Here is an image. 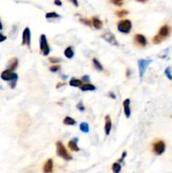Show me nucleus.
Listing matches in <instances>:
<instances>
[{
    "mask_svg": "<svg viewBox=\"0 0 172 173\" xmlns=\"http://www.w3.org/2000/svg\"><path fill=\"white\" fill-rule=\"evenodd\" d=\"M80 21H81V22H83L84 24H85V25H87V26H92V24H91V22L90 21H88V20H84V19H81Z\"/></svg>",
    "mask_w": 172,
    "mask_h": 173,
    "instance_id": "32",
    "label": "nucleus"
},
{
    "mask_svg": "<svg viewBox=\"0 0 172 173\" xmlns=\"http://www.w3.org/2000/svg\"><path fill=\"white\" fill-rule=\"evenodd\" d=\"M152 63L151 59H140L137 62L138 65V71H139V78L143 79V77L145 74L146 68Z\"/></svg>",
    "mask_w": 172,
    "mask_h": 173,
    "instance_id": "4",
    "label": "nucleus"
},
{
    "mask_svg": "<svg viewBox=\"0 0 172 173\" xmlns=\"http://www.w3.org/2000/svg\"><path fill=\"white\" fill-rule=\"evenodd\" d=\"M127 14H128V11H126V10H119V11H116V15L118 16V17H120V18L126 16Z\"/></svg>",
    "mask_w": 172,
    "mask_h": 173,
    "instance_id": "27",
    "label": "nucleus"
},
{
    "mask_svg": "<svg viewBox=\"0 0 172 173\" xmlns=\"http://www.w3.org/2000/svg\"><path fill=\"white\" fill-rule=\"evenodd\" d=\"M93 64H94V67L98 71H103L104 70V68L102 66V64L96 58H93Z\"/></svg>",
    "mask_w": 172,
    "mask_h": 173,
    "instance_id": "18",
    "label": "nucleus"
},
{
    "mask_svg": "<svg viewBox=\"0 0 172 173\" xmlns=\"http://www.w3.org/2000/svg\"><path fill=\"white\" fill-rule=\"evenodd\" d=\"M121 166L120 163L116 162L112 165V171H113V172H115V173L120 172H121Z\"/></svg>",
    "mask_w": 172,
    "mask_h": 173,
    "instance_id": "23",
    "label": "nucleus"
},
{
    "mask_svg": "<svg viewBox=\"0 0 172 173\" xmlns=\"http://www.w3.org/2000/svg\"><path fill=\"white\" fill-rule=\"evenodd\" d=\"M77 142H78V138H74L73 140H71V141L68 142V148L70 149L72 151H79V148L78 144H77Z\"/></svg>",
    "mask_w": 172,
    "mask_h": 173,
    "instance_id": "14",
    "label": "nucleus"
},
{
    "mask_svg": "<svg viewBox=\"0 0 172 173\" xmlns=\"http://www.w3.org/2000/svg\"><path fill=\"white\" fill-rule=\"evenodd\" d=\"M77 108H78V110H79L80 112H85V106L83 105L82 102H79V103L77 105Z\"/></svg>",
    "mask_w": 172,
    "mask_h": 173,
    "instance_id": "30",
    "label": "nucleus"
},
{
    "mask_svg": "<svg viewBox=\"0 0 172 173\" xmlns=\"http://www.w3.org/2000/svg\"><path fill=\"white\" fill-rule=\"evenodd\" d=\"M64 55L66 56V57H68V59H71L72 57H74V49L71 47V46H68L67 47L64 51Z\"/></svg>",
    "mask_w": 172,
    "mask_h": 173,
    "instance_id": "16",
    "label": "nucleus"
},
{
    "mask_svg": "<svg viewBox=\"0 0 172 173\" xmlns=\"http://www.w3.org/2000/svg\"><path fill=\"white\" fill-rule=\"evenodd\" d=\"M1 79L4 81H11L13 80H18V74L9 68V69H6L4 72H2Z\"/></svg>",
    "mask_w": 172,
    "mask_h": 173,
    "instance_id": "6",
    "label": "nucleus"
},
{
    "mask_svg": "<svg viewBox=\"0 0 172 173\" xmlns=\"http://www.w3.org/2000/svg\"><path fill=\"white\" fill-rule=\"evenodd\" d=\"M69 85L73 87H80L82 85V81L77 79H72L69 81Z\"/></svg>",
    "mask_w": 172,
    "mask_h": 173,
    "instance_id": "21",
    "label": "nucleus"
},
{
    "mask_svg": "<svg viewBox=\"0 0 172 173\" xmlns=\"http://www.w3.org/2000/svg\"><path fill=\"white\" fill-rule=\"evenodd\" d=\"M46 19H56V18H60V15H57L56 12H49L46 14Z\"/></svg>",
    "mask_w": 172,
    "mask_h": 173,
    "instance_id": "24",
    "label": "nucleus"
},
{
    "mask_svg": "<svg viewBox=\"0 0 172 173\" xmlns=\"http://www.w3.org/2000/svg\"><path fill=\"white\" fill-rule=\"evenodd\" d=\"M92 22H93V26L97 29V30H100L102 28V21H100L99 19H97L96 17H94L93 19H92Z\"/></svg>",
    "mask_w": 172,
    "mask_h": 173,
    "instance_id": "17",
    "label": "nucleus"
},
{
    "mask_svg": "<svg viewBox=\"0 0 172 173\" xmlns=\"http://www.w3.org/2000/svg\"><path fill=\"white\" fill-rule=\"evenodd\" d=\"M43 171L46 173H50L53 171V161L51 159H48L47 161L45 163L44 167H43Z\"/></svg>",
    "mask_w": 172,
    "mask_h": 173,
    "instance_id": "13",
    "label": "nucleus"
},
{
    "mask_svg": "<svg viewBox=\"0 0 172 173\" xmlns=\"http://www.w3.org/2000/svg\"><path fill=\"white\" fill-rule=\"evenodd\" d=\"M59 69H60V66H59V65H52V66L50 68V71L53 72V73L57 72Z\"/></svg>",
    "mask_w": 172,
    "mask_h": 173,
    "instance_id": "29",
    "label": "nucleus"
},
{
    "mask_svg": "<svg viewBox=\"0 0 172 173\" xmlns=\"http://www.w3.org/2000/svg\"><path fill=\"white\" fill-rule=\"evenodd\" d=\"M110 96H111V97H113V98H114V99H115V98H116V96H114V94H112V93H111V94H110Z\"/></svg>",
    "mask_w": 172,
    "mask_h": 173,
    "instance_id": "40",
    "label": "nucleus"
},
{
    "mask_svg": "<svg viewBox=\"0 0 172 173\" xmlns=\"http://www.w3.org/2000/svg\"><path fill=\"white\" fill-rule=\"evenodd\" d=\"M123 109L126 118H129L131 116V109H130V99H126L123 102Z\"/></svg>",
    "mask_w": 172,
    "mask_h": 173,
    "instance_id": "11",
    "label": "nucleus"
},
{
    "mask_svg": "<svg viewBox=\"0 0 172 173\" xmlns=\"http://www.w3.org/2000/svg\"><path fill=\"white\" fill-rule=\"evenodd\" d=\"M134 41L137 45L141 46H145L148 43L146 37L141 34H137L136 36H134Z\"/></svg>",
    "mask_w": 172,
    "mask_h": 173,
    "instance_id": "9",
    "label": "nucleus"
},
{
    "mask_svg": "<svg viewBox=\"0 0 172 173\" xmlns=\"http://www.w3.org/2000/svg\"><path fill=\"white\" fill-rule=\"evenodd\" d=\"M49 61L51 63H58L61 62V59L57 58V57H50L49 58Z\"/></svg>",
    "mask_w": 172,
    "mask_h": 173,
    "instance_id": "31",
    "label": "nucleus"
},
{
    "mask_svg": "<svg viewBox=\"0 0 172 173\" xmlns=\"http://www.w3.org/2000/svg\"><path fill=\"white\" fill-rule=\"evenodd\" d=\"M164 40H165V39H164L161 36H160V35L158 34V35H156L155 36H154V38H153V42H154V44H160V43L162 42Z\"/></svg>",
    "mask_w": 172,
    "mask_h": 173,
    "instance_id": "25",
    "label": "nucleus"
},
{
    "mask_svg": "<svg viewBox=\"0 0 172 173\" xmlns=\"http://www.w3.org/2000/svg\"><path fill=\"white\" fill-rule=\"evenodd\" d=\"M80 89L82 91H96V86L91 85V84H88L86 83L85 85H82L80 86Z\"/></svg>",
    "mask_w": 172,
    "mask_h": 173,
    "instance_id": "15",
    "label": "nucleus"
},
{
    "mask_svg": "<svg viewBox=\"0 0 172 173\" xmlns=\"http://www.w3.org/2000/svg\"><path fill=\"white\" fill-rule=\"evenodd\" d=\"M153 151L157 155H160L165 151V144L163 140H158L153 145Z\"/></svg>",
    "mask_w": 172,
    "mask_h": 173,
    "instance_id": "5",
    "label": "nucleus"
},
{
    "mask_svg": "<svg viewBox=\"0 0 172 173\" xmlns=\"http://www.w3.org/2000/svg\"><path fill=\"white\" fill-rule=\"evenodd\" d=\"M79 128H80L81 131L85 133H87L90 131V126L87 122H81L80 125H79Z\"/></svg>",
    "mask_w": 172,
    "mask_h": 173,
    "instance_id": "19",
    "label": "nucleus"
},
{
    "mask_svg": "<svg viewBox=\"0 0 172 173\" xmlns=\"http://www.w3.org/2000/svg\"><path fill=\"white\" fill-rule=\"evenodd\" d=\"M1 30H3V25H2V22L0 21V31H1Z\"/></svg>",
    "mask_w": 172,
    "mask_h": 173,
    "instance_id": "39",
    "label": "nucleus"
},
{
    "mask_svg": "<svg viewBox=\"0 0 172 173\" xmlns=\"http://www.w3.org/2000/svg\"><path fill=\"white\" fill-rule=\"evenodd\" d=\"M6 39H7V37H6L5 36H4L2 33H0V42H3V41H4Z\"/></svg>",
    "mask_w": 172,
    "mask_h": 173,
    "instance_id": "34",
    "label": "nucleus"
},
{
    "mask_svg": "<svg viewBox=\"0 0 172 173\" xmlns=\"http://www.w3.org/2000/svg\"><path fill=\"white\" fill-rule=\"evenodd\" d=\"M56 146H57V155L58 156H60L66 160H72V155L67 151V149L64 147V145L62 144V143L61 141H57L56 144Z\"/></svg>",
    "mask_w": 172,
    "mask_h": 173,
    "instance_id": "1",
    "label": "nucleus"
},
{
    "mask_svg": "<svg viewBox=\"0 0 172 173\" xmlns=\"http://www.w3.org/2000/svg\"><path fill=\"white\" fill-rule=\"evenodd\" d=\"M165 74L166 75V77L170 80H172V74H171V68L168 67L165 68Z\"/></svg>",
    "mask_w": 172,
    "mask_h": 173,
    "instance_id": "26",
    "label": "nucleus"
},
{
    "mask_svg": "<svg viewBox=\"0 0 172 173\" xmlns=\"http://www.w3.org/2000/svg\"><path fill=\"white\" fill-rule=\"evenodd\" d=\"M71 3L75 6V7H79V3H78V0H69Z\"/></svg>",
    "mask_w": 172,
    "mask_h": 173,
    "instance_id": "35",
    "label": "nucleus"
},
{
    "mask_svg": "<svg viewBox=\"0 0 172 173\" xmlns=\"http://www.w3.org/2000/svg\"><path fill=\"white\" fill-rule=\"evenodd\" d=\"M101 37H102L105 41H106L107 42H109L110 44H111V45L118 46V41H116L115 36H114L112 33H111V32H106L105 34H103V35L101 36Z\"/></svg>",
    "mask_w": 172,
    "mask_h": 173,
    "instance_id": "8",
    "label": "nucleus"
},
{
    "mask_svg": "<svg viewBox=\"0 0 172 173\" xmlns=\"http://www.w3.org/2000/svg\"><path fill=\"white\" fill-rule=\"evenodd\" d=\"M126 151H124V152H123V154H122V157H121V160H122V159H123V158H125V156H126Z\"/></svg>",
    "mask_w": 172,
    "mask_h": 173,
    "instance_id": "37",
    "label": "nucleus"
},
{
    "mask_svg": "<svg viewBox=\"0 0 172 173\" xmlns=\"http://www.w3.org/2000/svg\"><path fill=\"white\" fill-rule=\"evenodd\" d=\"M132 25L131 21H129V20H123V21L118 22L117 29L121 33L127 34L132 30Z\"/></svg>",
    "mask_w": 172,
    "mask_h": 173,
    "instance_id": "2",
    "label": "nucleus"
},
{
    "mask_svg": "<svg viewBox=\"0 0 172 173\" xmlns=\"http://www.w3.org/2000/svg\"><path fill=\"white\" fill-rule=\"evenodd\" d=\"M83 81H85L87 83H89V82L90 81V76L89 75H85V76H83Z\"/></svg>",
    "mask_w": 172,
    "mask_h": 173,
    "instance_id": "33",
    "label": "nucleus"
},
{
    "mask_svg": "<svg viewBox=\"0 0 172 173\" xmlns=\"http://www.w3.org/2000/svg\"><path fill=\"white\" fill-rule=\"evenodd\" d=\"M75 123V120L73 117H66L63 119V124H66V125H74Z\"/></svg>",
    "mask_w": 172,
    "mask_h": 173,
    "instance_id": "22",
    "label": "nucleus"
},
{
    "mask_svg": "<svg viewBox=\"0 0 172 173\" xmlns=\"http://www.w3.org/2000/svg\"><path fill=\"white\" fill-rule=\"evenodd\" d=\"M22 45H26L30 47V30L26 27L22 34Z\"/></svg>",
    "mask_w": 172,
    "mask_h": 173,
    "instance_id": "7",
    "label": "nucleus"
},
{
    "mask_svg": "<svg viewBox=\"0 0 172 173\" xmlns=\"http://www.w3.org/2000/svg\"><path fill=\"white\" fill-rule=\"evenodd\" d=\"M18 63H19V62H18V59L15 57V58H13L10 63V70H12V71H14L15 68L18 67Z\"/></svg>",
    "mask_w": 172,
    "mask_h": 173,
    "instance_id": "20",
    "label": "nucleus"
},
{
    "mask_svg": "<svg viewBox=\"0 0 172 173\" xmlns=\"http://www.w3.org/2000/svg\"><path fill=\"white\" fill-rule=\"evenodd\" d=\"M106 119V122H105V133H106V135H109L111 130V119L110 116H106L105 117Z\"/></svg>",
    "mask_w": 172,
    "mask_h": 173,
    "instance_id": "12",
    "label": "nucleus"
},
{
    "mask_svg": "<svg viewBox=\"0 0 172 173\" xmlns=\"http://www.w3.org/2000/svg\"><path fill=\"white\" fill-rule=\"evenodd\" d=\"M170 34H171V27L167 25L162 26L159 31V35L161 36L164 39H165L166 37L170 36Z\"/></svg>",
    "mask_w": 172,
    "mask_h": 173,
    "instance_id": "10",
    "label": "nucleus"
},
{
    "mask_svg": "<svg viewBox=\"0 0 172 173\" xmlns=\"http://www.w3.org/2000/svg\"><path fill=\"white\" fill-rule=\"evenodd\" d=\"M111 2L116 6H121L123 4V0H111Z\"/></svg>",
    "mask_w": 172,
    "mask_h": 173,
    "instance_id": "28",
    "label": "nucleus"
},
{
    "mask_svg": "<svg viewBox=\"0 0 172 173\" xmlns=\"http://www.w3.org/2000/svg\"><path fill=\"white\" fill-rule=\"evenodd\" d=\"M54 4H55L56 5H57V6L62 5V2H61L60 0H55V1H54Z\"/></svg>",
    "mask_w": 172,
    "mask_h": 173,
    "instance_id": "36",
    "label": "nucleus"
},
{
    "mask_svg": "<svg viewBox=\"0 0 172 173\" xmlns=\"http://www.w3.org/2000/svg\"><path fill=\"white\" fill-rule=\"evenodd\" d=\"M137 2H140V3H146L148 0H137Z\"/></svg>",
    "mask_w": 172,
    "mask_h": 173,
    "instance_id": "38",
    "label": "nucleus"
},
{
    "mask_svg": "<svg viewBox=\"0 0 172 173\" xmlns=\"http://www.w3.org/2000/svg\"><path fill=\"white\" fill-rule=\"evenodd\" d=\"M40 52L43 53V55H44V56H47V55H49V53H50V52H51L50 46H49V45H48L46 36V35H44V34L40 35Z\"/></svg>",
    "mask_w": 172,
    "mask_h": 173,
    "instance_id": "3",
    "label": "nucleus"
}]
</instances>
